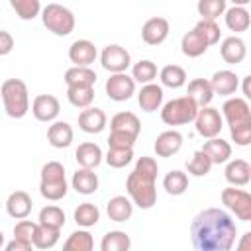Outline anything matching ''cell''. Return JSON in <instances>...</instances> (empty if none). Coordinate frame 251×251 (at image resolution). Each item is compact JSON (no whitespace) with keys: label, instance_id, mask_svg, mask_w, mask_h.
I'll return each instance as SVG.
<instances>
[{"label":"cell","instance_id":"obj_1","mask_svg":"<svg viewBox=\"0 0 251 251\" xmlns=\"http://www.w3.org/2000/svg\"><path fill=\"white\" fill-rule=\"evenodd\" d=\"M237 226L222 208L200 210L190 224V239L198 251H229L235 243Z\"/></svg>","mask_w":251,"mask_h":251},{"label":"cell","instance_id":"obj_2","mask_svg":"<svg viewBox=\"0 0 251 251\" xmlns=\"http://www.w3.org/2000/svg\"><path fill=\"white\" fill-rule=\"evenodd\" d=\"M157 173H159V165L153 157H139L135 161L133 171L127 175L126 178V190L127 196L133 200V204L141 210H149L155 206L157 202V188H155V180H157Z\"/></svg>","mask_w":251,"mask_h":251},{"label":"cell","instance_id":"obj_3","mask_svg":"<svg viewBox=\"0 0 251 251\" xmlns=\"http://www.w3.org/2000/svg\"><path fill=\"white\" fill-rule=\"evenodd\" d=\"M222 114L229 126V135L239 147L251 145V108L245 98H227Z\"/></svg>","mask_w":251,"mask_h":251},{"label":"cell","instance_id":"obj_4","mask_svg":"<svg viewBox=\"0 0 251 251\" xmlns=\"http://www.w3.org/2000/svg\"><path fill=\"white\" fill-rule=\"evenodd\" d=\"M2 104L10 118L20 120L29 112V92L24 80L20 78H6L0 86Z\"/></svg>","mask_w":251,"mask_h":251},{"label":"cell","instance_id":"obj_5","mask_svg":"<svg viewBox=\"0 0 251 251\" xmlns=\"http://www.w3.org/2000/svg\"><path fill=\"white\" fill-rule=\"evenodd\" d=\"M200 106L186 94V96H178L169 100L167 104H163L161 108V120L167 126H184L196 120Z\"/></svg>","mask_w":251,"mask_h":251},{"label":"cell","instance_id":"obj_6","mask_svg":"<svg viewBox=\"0 0 251 251\" xmlns=\"http://www.w3.org/2000/svg\"><path fill=\"white\" fill-rule=\"evenodd\" d=\"M41 22L47 27V31H51L53 35H59V37H67L69 33H73L75 24H76L75 14L67 6L57 4V2H51L43 8Z\"/></svg>","mask_w":251,"mask_h":251},{"label":"cell","instance_id":"obj_7","mask_svg":"<svg viewBox=\"0 0 251 251\" xmlns=\"http://www.w3.org/2000/svg\"><path fill=\"white\" fill-rule=\"evenodd\" d=\"M222 204L241 222H251V194L233 184L222 190Z\"/></svg>","mask_w":251,"mask_h":251},{"label":"cell","instance_id":"obj_8","mask_svg":"<svg viewBox=\"0 0 251 251\" xmlns=\"http://www.w3.org/2000/svg\"><path fill=\"white\" fill-rule=\"evenodd\" d=\"M106 96L114 102H126L135 94V78L127 73H110L104 84Z\"/></svg>","mask_w":251,"mask_h":251},{"label":"cell","instance_id":"obj_9","mask_svg":"<svg viewBox=\"0 0 251 251\" xmlns=\"http://www.w3.org/2000/svg\"><path fill=\"white\" fill-rule=\"evenodd\" d=\"M194 127H196V133L200 137L210 139V137L220 135V131L224 127V118H222L220 110H216L212 106H204L198 110V116L194 120Z\"/></svg>","mask_w":251,"mask_h":251},{"label":"cell","instance_id":"obj_10","mask_svg":"<svg viewBox=\"0 0 251 251\" xmlns=\"http://www.w3.org/2000/svg\"><path fill=\"white\" fill-rule=\"evenodd\" d=\"M100 63H102V69H106L108 73H126L131 65V55L126 47L112 43L102 49Z\"/></svg>","mask_w":251,"mask_h":251},{"label":"cell","instance_id":"obj_11","mask_svg":"<svg viewBox=\"0 0 251 251\" xmlns=\"http://www.w3.org/2000/svg\"><path fill=\"white\" fill-rule=\"evenodd\" d=\"M61 112V104L53 94H39L31 102V114L37 122H55Z\"/></svg>","mask_w":251,"mask_h":251},{"label":"cell","instance_id":"obj_12","mask_svg":"<svg viewBox=\"0 0 251 251\" xmlns=\"http://www.w3.org/2000/svg\"><path fill=\"white\" fill-rule=\"evenodd\" d=\"M169 31H171L169 20L167 18H161V16H155V18H149L143 24V27H141V39L147 45H161L169 37Z\"/></svg>","mask_w":251,"mask_h":251},{"label":"cell","instance_id":"obj_13","mask_svg":"<svg viewBox=\"0 0 251 251\" xmlns=\"http://www.w3.org/2000/svg\"><path fill=\"white\" fill-rule=\"evenodd\" d=\"M98 57V51L94 47L92 41L88 39H76L71 43L69 47V59L73 65H78V67H90Z\"/></svg>","mask_w":251,"mask_h":251},{"label":"cell","instance_id":"obj_14","mask_svg":"<svg viewBox=\"0 0 251 251\" xmlns=\"http://www.w3.org/2000/svg\"><path fill=\"white\" fill-rule=\"evenodd\" d=\"M180 147H182V133L176 129H167L159 133L153 145L157 157H173L180 151Z\"/></svg>","mask_w":251,"mask_h":251},{"label":"cell","instance_id":"obj_15","mask_svg":"<svg viewBox=\"0 0 251 251\" xmlns=\"http://www.w3.org/2000/svg\"><path fill=\"white\" fill-rule=\"evenodd\" d=\"M106 124H108V118H106L104 110H100V108L88 106L78 114V127L84 133H100V131H104Z\"/></svg>","mask_w":251,"mask_h":251},{"label":"cell","instance_id":"obj_16","mask_svg":"<svg viewBox=\"0 0 251 251\" xmlns=\"http://www.w3.org/2000/svg\"><path fill=\"white\" fill-rule=\"evenodd\" d=\"M220 55H222V59H224L227 65H239V63L245 59V55H247V45H245V41H243L241 37L229 35V37H226V39L222 41V45H220Z\"/></svg>","mask_w":251,"mask_h":251},{"label":"cell","instance_id":"obj_17","mask_svg":"<svg viewBox=\"0 0 251 251\" xmlns=\"http://www.w3.org/2000/svg\"><path fill=\"white\" fill-rule=\"evenodd\" d=\"M31 208H33V202H31V196L25 190H14L6 198V212H8V216H12L16 220L27 218Z\"/></svg>","mask_w":251,"mask_h":251},{"label":"cell","instance_id":"obj_18","mask_svg":"<svg viewBox=\"0 0 251 251\" xmlns=\"http://www.w3.org/2000/svg\"><path fill=\"white\" fill-rule=\"evenodd\" d=\"M137 104L143 112H157L163 106V86L155 82L143 84L137 92Z\"/></svg>","mask_w":251,"mask_h":251},{"label":"cell","instance_id":"obj_19","mask_svg":"<svg viewBox=\"0 0 251 251\" xmlns=\"http://www.w3.org/2000/svg\"><path fill=\"white\" fill-rule=\"evenodd\" d=\"M212 82V88L216 94L220 96H231L237 92L239 88V76L233 73V71H227V69H222V71H216L210 78Z\"/></svg>","mask_w":251,"mask_h":251},{"label":"cell","instance_id":"obj_20","mask_svg":"<svg viewBox=\"0 0 251 251\" xmlns=\"http://www.w3.org/2000/svg\"><path fill=\"white\" fill-rule=\"evenodd\" d=\"M73 127L69 122H51V126L47 127V141L51 147L55 149H65L73 143Z\"/></svg>","mask_w":251,"mask_h":251},{"label":"cell","instance_id":"obj_21","mask_svg":"<svg viewBox=\"0 0 251 251\" xmlns=\"http://www.w3.org/2000/svg\"><path fill=\"white\" fill-rule=\"evenodd\" d=\"M106 214H108V218H110L112 222H118V224L127 222V220L131 218V214H133V200H131L129 196L118 194V196H114V198L108 200V204H106Z\"/></svg>","mask_w":251,"mask_h":251},{"label":"cell","instance_id":"obj_22","mask_svg":"<svg viewBox=\"0 0 251 251\" xmlns=\"http://www.w3.org/2000/svg\"><path fill=\"white\" fill-rule=\"evenodd\" d=\"M75 159L78 163V167H84V169H96L102 161H104V153L102 149L92 143V141H84L76 147L75 151Z\"/></svg>","mask_w":251,"mask_h":251},{"label":"cell","instance_id":"obj_23","mask_svg":"<svg viewBox=\"0 0 251 251\" xmlns=\"http://www.w3.org/2000/svg\"><path fill=\"white\" fill-rule=\"evenodd\" d=\"M224 176L229 184L233 186H245L249 180H251V165L245 161V159H233V161H227L226 165V171H224Z\"/></svg>","mask_w":251,"mask_h":251},{"label":"cell","instance_id":"obj_24","mask_svg":"<svg viewBox=\"0 0 251 251\" xmlns=\"http://www.w3.org/2000/svg\"><path fill=\"white\" fill-rule=\"evenodd\" d=\"M98 184H100V180H98V175L94 173V169H84V167H80V169L73 175V178H71V186H73L78 194H84V196L94 194V192L98 190Z\"/></svg>","mask_w":251,"mask_h":251},{"label":"cell","instance_id":"obj_25","mask_svg":"<svg viewBox=\"0 0 251 251\" xmlns=\"http://www.w3.org/2000/svg\"><path fill=\"white\" fill-rule=\"evenodd\" d=\"M186 94H188L200 108L210 106V102H212L214 96H216V92H214V88H212V82L206 80V78H192V80L188 82Z\"/></svg>","mask_w":251,"mask_h":251},{"label":"cell","instance_id":"obj_26","mask_svg":"<svg viewBox=\"0 0 251 251\" xmlns=\"http://www.w3.org/2000/svg\"><path fill=\"white\" fill-rule=\"evenodd\" d=\"M110 131H122L137 137L141 131V122L133 112H118L110 120Z\"/></svg>","mask_w":251,"mask_h":251},{"label":"cell","instance_id":"obj_27","mask_svg":"<svg viewBox=\"0 0 251 251\" xmlns=\"http://www.w3.org/2000/svg\"><path fill=\"white\" fill-rule=\"evenodd\" d=\"M224 20H226L227 29L235 31V33L247 31V27L251 25V14L247 12L245 6H231V8H227L226 14H224Z\"/></svg>","mask_w":251,"mask_h":251},{"label":"cell","instance_id":"obj_28","mask_svg":"<svg viewBox=\"0 0 251 251\" xmlns=\"http://www.w3.org/2000/svg\"><path fill=\"white\" fill-rule=\"evenodd\" d=\"M208 41L196 31V29H190V31H186L184 35H182V39H180V49H182V53L186 55V57H190V59H196V57H200V55H204L206 51H208Z\"/></svg>","mask_w":251,"mask_h":251},{"label":"cell","instance_id":"obj_29","mask_svg":"<svg viewBox=\"0 0 251 251\" xmlns=\"http://www.w3.org/2000/svg\"><path fill=\"white\" fill-rule=\"evenodd\" d=\"M202 149L208 153V157L212 159L214 165L227 163L229 157H231V145H229V141H226V139H222V137H218V135H216V137H210V139L204 143Z\"/></svg>","mask_w":251,"mask_h":251},{"label":"cell","instance_id":"obj_30","mask_svg":"<svg viewBox=\"0 0 251 251\" xmlns=\"http://www.w3.org/2000/svg\"><path fill=\"white\" fill-rule=\"evenodd\" d=\"M65 82H67V86H73V84L94 86V82H96V73H94L90 67L73 65L71 69L65 71Z\"/></svg>","mask_w":251,"mask_h":251},{"label":"cell","instance_id":"obj_31","mask_svg":"<svg viewBox=\"0 0 251 251\" xmlns=\"http://www.w3.org/2000/svg\"><path fill=\"white\" fill-rule=\"evenodd\" d=\"M159 78H161V84L167 86V88H180L186 84V71L180 67V65H165L161 71H159Z\"/></svg>","mask_w":251,"mask_h":251},{"label":"cell","instance_id":"obj_32","mask_svg":"<svg viewBox=\"0 0 251 251\" xmlns=\"http://www.w3.org/2000/svg\"><path fill=\"white\" fill-rule=\"evenodd\" d=\"M129 247H131V239L122 229H112V231L104 233V237L100 241L102 251H127Z\"/></svg>","mask_w":251,"mask_h":251},{"label":"cell","instance_id":"obj_33","mask_svg":"<svg viewBox=\"0 0 251 251\" xmlns=\"http://www.w3.org/2000/svg\"><path fill=\"white\" fill-rule=\"evenodd\" d=\"M67 100L75 108H88L94 100V86H82V84H73L67 86Z\"/></svg>","mask_w":251,"mask_h":251},{"label":"cell","instance_id":"obj_34","mask_svg":"<svg viewBox=\"0 0 251 251\" xmlns=\"http://www.w3.org/2000/svg\"><path fill=\"white\" fill-rule=\"evenodd\" d=\"M92 247H94V239H92V233L88 231V227L73 231L67 237V241L63 243L65 251H90Z\"/></svg>","mask_w":251,"mask_h":251},{"label":"cell","instance_id":"obj_35","mask_svg":"<svg viewBox=\"0 0 251 251\" xmlns=\"http://www.w3.org/2000/svg\"><path fill=\"white\" fill-rule=\"evenodd\" d=\"M163 188H165V192L171 194V196H180V194H184L186 188H188V176H186V173H182V171H178V169L167 173L165 178H163Z\"/></svg>","mask_w":251,"mask_h":251},{"label":"cell","instance_id":"obj_36","mask_svg":"<svg viewBox=\"0 0 251 251\" xmlns=\"http://www.w3.org/2000/svg\"><path fill=\"white\" fill-rule=\"evenodd\" d=\"M100 220V210L92 202H82L75 208V222L80 227H92Z\"/></svg>","mask_w":251,"mask_h":251},{"label":"cell","instance_id":"obj_37","mask_svg":"<svg viewBox=\"0 0 251 251\" xmlns=\"http://www.w3.org/2000/svg\"><path fill=\"white\" fill-rule=\"evenodd\" d=\"M59 235H61V227H53V226L39 224L37 233H35V237H33V245H35V249H51V247L57 245Z\"/></svg>","mask_w":251,"mask_h":251},{"label":"cell","instance_id":"obj_38","mask_svg":"<svg viewBox=\"0 0 251 251\" xmlns=\"http://www.w3.org/2000/svg\"><path fill=\"white\" fill-rule=\"evenodd\" d=\"M212 167H214V163H212V159L208 157V153L204 149H198L192 155V159L186 161V171L192 176H206Z\"/></svg>","mask_w":251,"mask_h":251},{"label":"cell","instance_id":"obj_39","mask_svg":"<svg viewBox=\"0 0 251 251\" xmlns=\"http://www.w3.org/2000/svg\"><path fill=\"white\" fill-rule=\"evenodd\" d=\"M198 16L202 20H218L227 10V0H198Z\"/></svg>","mask_w":251,"mask_h":251},{"label":"cell","instance_id":"obj_40","mask_svg":"<svg viewBox=\"0 0 251 251\" xmlns=\"http://www.w3.org/2000/svg\"><path fill=\"white\" fill-rule=\"evenodd\" d=\"M10 6H12V10L16 12V16H18L20 20H25V22L37 18V16L43 12L39 0H10Z\"/></svg>","mask_w":251,"mask_h":251},{"label":"cell","instance_id":"obj_41","mask_svg":"<svg viewBox=\"0 0 251 251\" xmlns=\"http://www.w3.org/2000/svg\"><path fill=\"white\" fill-rule=\"evenodd\" d=\"M104 161L112 169H124L126 165L133 161V147H108Z\"/></svg>","mask_w":251,"mask_h":251},{"label":"cell","instance_id":"obj_42","mask_svg":"<svg viewBox=\"0 0 251 251\" xmlns=\"http://www.w3.org/2000/svg\"><path fill=\"white\" fill-rule=\"evenodd\" d=\"M131 76L135 78V82H141V84H149L157 78V65L149 59H141L137 63H133L131 67Z\"/></svg>","mask_w":251,"mask_h":251},{"label":"cell","instance_id":"obj_43","mask_svg":"<svg viewBox=\"0 0 251 251\" xmlns=\"http://www.w3.org/2000/svg\"><path fill=\"white\" fill-rule=\"evenodd\" d=\"M65 212L55 206V204H49L45 208L39 210V224H45V226H53V227H63L65 226Z\"/></svg>","mask_w":251,"mask_h":251},{"label":"cell","instance_id":"obj_44","mask_svg":"<svg viewBox=\"0 0 251 251\" xmlns=\"http://www.w3.org/2000/svg\"><path fill=\"white\" fill-rule=\"evenodd\" d=\"M194 29L208 41V45H216L218 41H220V25L216 24V20H202L200 18V22L194 25Z\"/></svg>","mask_w":251,"mask_h":251},{"label":"cell","instance_id":"obj_45","mask_svg":"<svg viewBox=\"0 0 251 251\" xmlns=\"http://www.w3.org/2000/svg\"><path fill=\"white\" fill-rule=\"evenodd\" d=\"M37 227H39V222H29V220H20L16 226H14V237H20V239H25V241H31L33 243V237L37 233Z\"/></svg>","mask_w":251,"mask_h":251},{"label":"cell","instance_id":"obj_46","mask_svg":"<svg viewBox=\"0 0 251 251\" xmlns=\"http://www.w3.org/2000/svg\"><path fill=\"white\" fill-rule=\"evenodd\" d=\"M137 141V137L129 135V133H122V131H110L108 137V147H133Z\"/></svg>","mask_w":251,"mask_h":251},{"label":"cell","instance_id":"obj_47","mask_svg":"<svg viewBox=\"0 0 251 251\" xmlns=\"http://www.w3.org/2000/svg\"><path fill=\"white\" fill-rule=\"evenodd\" d=\"M35 245L31 241H25V239H20V237H14L12 241L6 243V251H31Z\"/></svg>","mask_w":251,"mask_h":251},{"label":"cell","instance_id":"obj_48","mask_svg":"<svg viewBox=\"0 0 251 251\" xmlns=\"http://www.w3.org/2000/svg\"><path fill=\"white\" fill-rule=\"evenodd\" d=\"M12 47H14V37H12V33L6 31V29H2V31H0V55H2V57L8 55V53L12 51Z\"/></svg>","mask_w":251,"mask_h":251},{"label":"cell","instance_id":"obj_49","mask_svg":"<svg viewBox=\"0 0 251 251\" xmlns=\"http://www.w3.org/2000/svg\"><path fill=\"white\" fill-rule=\"evenodd\" d=\"M237 251H251V231H245L237 241Z\"/></svg>","mask_w":251,"mask_h":251},{"label":"cell","instance_id":"obj_50","mask_svg":"<svg viewBox=\"0 0 251 251\" xmlns=\"http://www.w3.org/2000/svg\"><path fill=\"white\" fill-rule=\"evenodd\" d=\"M241 90L245 94V100H251V75H247L243 80H241Z\"/></svg>","mask_w":251,"mask_h":251},{"label":"cell","instance_id":"obj_51","mask_svg":"<svg viewBox=\"0 0 251 251\" xmlns=\"http://www.w3.org/2000/svg\"><path fill=\"white\" fill-rule=\"evenodd\" d=\"M229 2H231L233 6H247L251 0H229Z\"/></svg>","mask_w":251,"mask_h":251}]
</instances>
